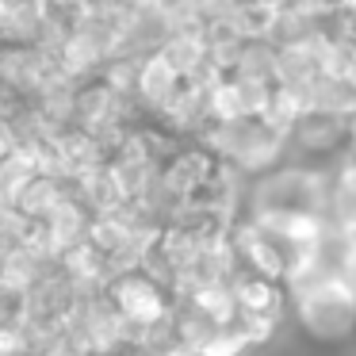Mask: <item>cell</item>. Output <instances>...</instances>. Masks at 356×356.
I'll list each match as a JSON object with an SVG mask.
<instances>
[{"label":"cell","instance_id":"1","mask_svg":"<svg viewBox=\"0 0 356 356\" xmlns=\"http://www.w3.org/2000/svg\"><path fill=\"white\" fill-rule=\"evenodd\" d=\"M287 322L322 353L356 345V291L341 272L307 268L287 280Z\"/></svg>","mask_w":356,"mask_h":356},{"label":"cell","instance_id":"2","mask_svg":"<svg viewBox=\"0 0 356 356\" xmlns=\"http://www.w3.org/2000/svg\"><path fill=\"white\" fill-rule=\"evenodd\" d=\"M203 146L218 157L222 165L238 169L241 177L257 180L268 169L287 161V134L268 127L264 119H226V123H211L203 131Z\"/></svg>","mask_w":356,"mask_h":356},{"label":"cell","instance_id":"3","mask_svg":"<svg viewBox=\"0 0 356 356\" xmlns=\"http://www.w3.org/2000/svg\"><path fill=\"white\" fill-rule=\"evenodd\" d=\"M104 302L111 307V314L123 322L127 337H142V333L157 330L161 322H169L172 314V291L161 287L154 276H146L142 268H123L104 284Z\"/></svg>","mask_w":356,"mask_h":356},{"label":"cell","instance_id":"4","mask_svg":"<svg viewBox=\"0 0 356 356\" xmlns=\"http://www.w3.org/2000/svg\"><path fill=\"white\" fill-rule=\"evenodd\" d=\"M341 276H345L348 287L356 291V238H353V249H348V257H345V268H341Z\"/></svg>","mask_w":356,"mask_h":356}]
</instances>
